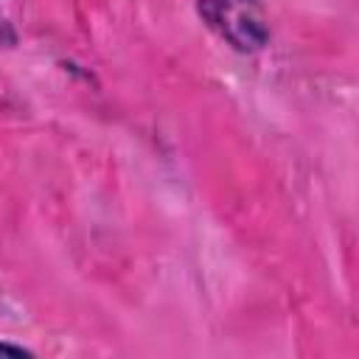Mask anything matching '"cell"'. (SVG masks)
I'll use <instances>...</instances> for the list:
<instances>
[{
    "mask_svg": "<svg viewBox=\"0 0 359 359\" xmlns=\"http://www.w3.org/2000/svg\"><path fill=\"white\" fill-rule=\"evenodd\" d=\"M0 356H34L28 348L22 345H11V342H0Z\"/></svg>",
    "mask_w": 359,
    "mask_h": 359,
    "instance_id": "1",
    "label": "cell"
}]
</instances>
